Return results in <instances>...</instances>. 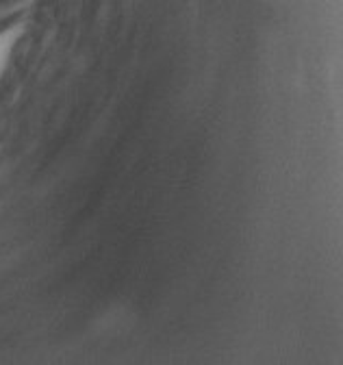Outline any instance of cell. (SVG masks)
Returning <instances> with one entry per match:
<instances>
[{"instance_id": "obj_1", "label": "cell", "mask_w": 343, "mask_h": 365, "mask_svg": "<svg viewBox=\"0 0 343 365\" xmlns=\"http://www.w3.org/2000/svg\"><path fill=\"white\" fill-rule=\"evenodd\" d=\"M14 41H16L14 33H0V74H3V70L7 66L9 53L14 48Z\"/></svg>"}]
</instances>
